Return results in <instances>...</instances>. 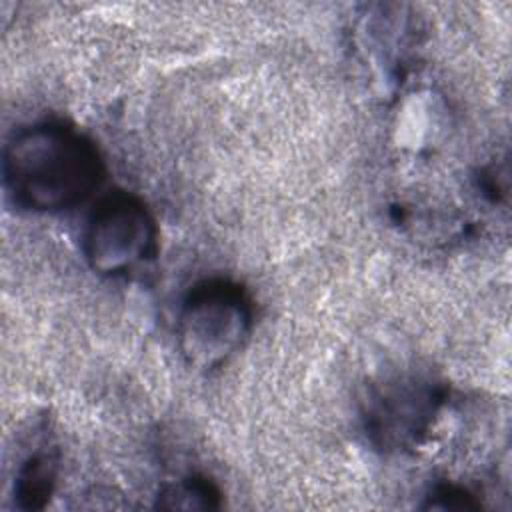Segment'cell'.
<instances>
[{
    "label": "cell",
    "mask_w": 512,
    "mask_h": 512,
    "mask_svg": "<svg viewBox=\"0 0 512 512\" xmlns=\"http://www.w3.org/2000/svg\"><path fill=\"white\" fill-rule=\"evenodd\" d=\"M102 176L104 162L96 144L60 120L20 128L2 156L4 190L24 212L72 210L92 196Z\"/></svg>",
    "instance_id": "6da1fadb"
},
{
    "label": "cell",
    "mask_w": 512,
    "mask_h": 512,
    "mask_svg": "<svg viewBox=\"0 0 512 512\" xmlns=\"http://www.w3.org/2000/svg\"><path fill=\"white\" fill-rule=\"evenodd\" d=\"M252 300L228 278L194 284L178 312V346L194 368L210 370L234 354L252 328Z\"/></svg>",
    "instance_id": "7a4b0ae2"
},
{
    "label": "cell",
    "mask_w": 512,
    "mask_h": 512,
    "mask_svg": "<svg viewBox=\"0 0 512 512\" xmlns=\"http://www.w3.org/2000/svg\"><path fill=\"white\" fill-rule=\"evenodd\" d=\"M446 394L442 382L420 372H404L372 384L362 400L370 444L384 452L414 450L434 428Z\"/></svg>",
    "instance_id": "3957f363"
},
{
    "label": "cell",
    "mask_w": 512,
    "mask_h": 512,
    "mask_svg": "<svg viewBox=\"0 0 512 512\" xmlns=\"http://www.w3.org/2000/svg\"><path fill=\"white\" fill-rule=\"evenodd\" d=\"M82 250L94 272L126 274L156 256V220L138 196L110 194L92 210L82 236Z\"/></svg>",
    "instance_id": "277c9868"
},
{
    "label": "cell",
    "mask_w": 512,
    "mask_h": 512,
    "mask_svg": "<svg viewBox=\"0 0 512 512\" xmlns=\"http://www.w3.org/2000/svg\"><path fill=\"white\" fill-rule=\"evenodd\" d=\"M58 450L54 446L36 448L18 468L14 500L22 510H38L50 500L58 478Z\"/></svg>",
    "instance_id": "5b68a950"
},
{
    "label": "cell",
    "mask_w": 512,
    "mask_h": 512,
    "mask_svg": "<svg viewBox=\"0 0 512 512\" xmlns=\"http://www.w3.org/2000/svg\"><path fill=\"white\" fill-rule=\"evenodd\" d=\"M160 508H218L220 490L204 476H184L176 482L166 484L158 494Z\"/></svg>",
    "instance_id": "8992f818"
},
{
    "label": "cell",
    "mask_w": 512,
    "mask_h": 512,
    "mask_svg": "<svg viewBox=\"0 0 512 512\" xmlns=\"http://www.w3.org/2000/svg\"><path fill=\"white\" fill-rule=\"evenodd\" d=\"M430 508H476L480 502L474 500V494H470L466 488L456 484H438L430 492V502L426 504Z\"/></svg>",
    "instance_id": "52a82bcc"
}]
</instances>
